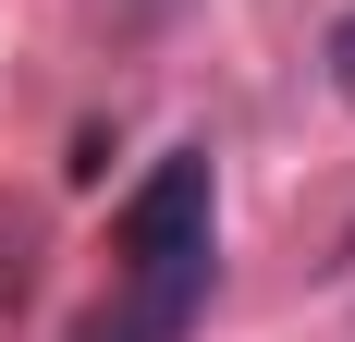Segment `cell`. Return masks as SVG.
Here are the masks:
<instances>
[{"instance_id": "6da1fadb", "label": "cell", "mask_w": 355, "mask_h": 342, "mask_svg": "<svg viewBox=\"0 0 355 342\" xmlns=\"http://www.w3.org/2000/svg\"><path fill=\"white\" fill-rule=\"evenodd\" d=\"M196 306H209V147H172L123 196V306L110 318L147 342H184Z\"/></svg>"}, {"instance_id": "7a4b0ae2", "label": "cell", "mask_w": 355, "mask_h": 342, "mask_svg": "<svg viewBox=\"0 0 355 342\" xmlns=\"http://www.w3.org/2000/svg\"><path fill=\"white\" fill-rule=\"evenodd\" d=\"M331 98L355 110V12H343V25H331Z\"/></svg>"}, {"instance_id": "3957f363", "label": "cell", "mask_w": 355, "mask_h": 342, "mask_svg": "<svg viewBox=\"0 0 355 342\" xmlns=\"http://www.w3.org/2000/svg\"><path fill=\"white\" fill-rule=\"evenodd\" d=\"M73 342H147V330H123V318L98 306V318H86V330H73Z\"/></svg>"}]
</instances>
